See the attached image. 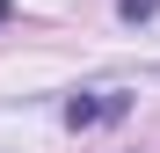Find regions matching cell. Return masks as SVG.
<instances>
[{"instance_id": "1", "label": "cell", "mask_w": 160, "mask_h": 153, "mask_svg": "<svg viewBox=\"0 0 160 153\" xmlns=\"http://www.w3.org/2000/svg\"><path fill=\"white\" fill-rule=\"evenodd\" d=\"M124 110H131V95L95 88V95H73V102H66V124H73V131H88V124H117Z\"/></svg>"}, {"instance_id": "2", "label": "cell", "mask_w": 160, "mask_h": 153, "mask_svg": "<svg viewBox=\"0 0 160 153\" xmlns=\"http://www.w3.org/2000/svg\"><path fill=\"white\" fill-rule=\"evenodd\" d=\"M153 8H160V0H117V15H124V22H146Z\"/></svg>"}, {"instance_id": "3", "label": "cell", "mask_w": 160, "mask_h": 153, "mask_svg": "<svg viewBox=\"0 0 160 153\" xmlns=\"http://www.w3.org/2000/svg\"><path fill=\"white\" fill-rule=\"evenodd\" d=\"M8 15H15V0H0V22H8Z\"/></svg>"}]
</instances>
